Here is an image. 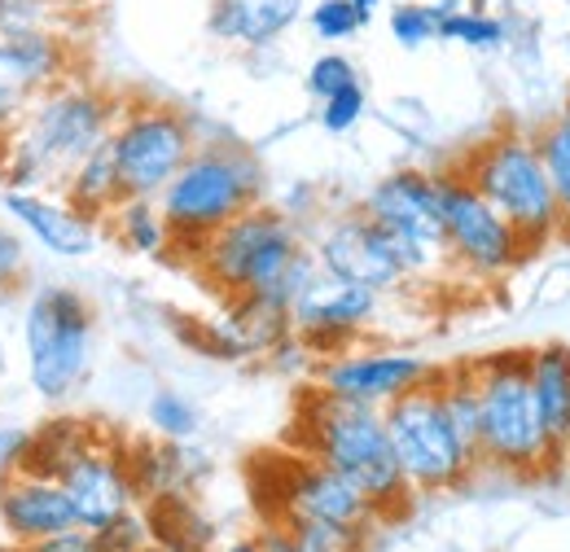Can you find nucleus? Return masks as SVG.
<instances>
[{"instance_id":"nucleus-25","label":"nucleus","mask_w":570,"mask_h":552,"mask_svg":"<svg viewBox=\"0 0 570 552\" xmlns=\"http://www.w3.org/2000/svg\"><path fill=\"white\" fill-rule=\"evenodd\" d=\"M145 416H149V430H154L163 443H189V438L198 434V425H203V413H198L180 391H167V386L149 395Z\"/></svg>"},{"instance_id":"nucleus-35","label":"nucleus","mask_w":570,"mask_h":552,"mask_svg":"<svg viewBox=\"0 0 570 552\" xmlns=\"http://www.w3.org/2000/svg\"><path fill=\"white\" fill-rule=\"evenodd\" d=\"M13 552H97V544H92V531L75 526V531L49 535V540H40V544H27V549H13Z\"/></svg>"},{"instance_id":"nucleus-34","label":"nucleus","mask_w":570,"mask_h":552,"mask_svg":"<svg viewBox=\"0 0 570 552\" xmlns=\"http://www.w3.org/2000/svg\"><path fill=\"white\" fill-rule=\"evenodd\" d=\"M31 461V430L27 425H0V479L27 470Z\"/></svg>"},{"instance_id":"nucleus-7","label":"nucleus","mask_w":570,"mask_h":552,"mask_svg":"<svg viewBox=\"0 0 570 552\" xmlns=\"http://www.w3.org/2000/svg\"><path fill=\"white\" fill-rule=\"evenodd\" d=\"M92 307L71 285H40L22 307L27 382L40 400L67 404L92 368Z\"/></svg>"},{"instance_id":"nucleus-24","label":"nucleus","mask_w":570,"mask_h":552,"mask_svg":"<svg viewBox=\"0 0 570 552\" xmlns=\"http://www.w3.org/2000/svg\"><path fill=\"white\" fill-rule=\"evenodd\" d=\"M535 149H540V162L549 171L553 198H558V210H562V228L570 233V128L562 119L544 124L535 132Z\"/></svg>"},{"instance_id":"nucleus-27","label":"nucleus","mask_w":570,"mask_h":552,"mask_svg":"<svg viewBox=\"0 0 570 552\" xmlns=\"http://www.w3.org/2000/svg\"><path fill=\"white\" fill-rule=\"evenodd\" d=\"M456 9V0H439V4H395L391 9V36L404 49H422L430 40H439V22L443 13Z\"/></svg>"},{"instance_id":"nucleus-38","label":"nucleus","mask_w":570,"mask_h":552,"mask_svg":"<svg viewBox=\"0 0 570 552\" xmlns=\"http://www.w3.org/2000/svg\"><path fill=\"white\" fill-rule=\"evenodd\" d=\"M228 552H264L259 540H242V544H228Z\"/></svg>"},{"instance_id":"nucleus-20","label":"nucleus","mask_w":570,"mask_h":552,"mask_svg":"<svg viewBox=\"0 0 570 552\" xmlns=\"http://www.w3.org/2000/svg\"><path fill=\"white\" fill-rule=\"evenodd\" d=\"M303 9L307 0H215L207 27L224 45L268 49L303 18Z\"/></svg>"},{"instance_id":"nucleus-41","label":"nucleus","mask_w":570,"mask_h":552,"mask_svg":"<svg viewBox=\"0 0 570 552\" xmlns=\"http://www.w3.org/2000/svg\"><path fill=\"white\" fill-rule=\"evenodd\" d=\"M567 447H570V443H567Z\"/></svg>"},{"instance_id":"nucleus-13","label":"nucleus","mask_w":570,"mask_h":552,"mask_svg":"<svg viewBox=\"0 0 570 552\" xmlns=\"http://www.w3.org/2000/svg\"><path fill=\"white\" fill-rule=\"evenodd\" d=\"M382 307L377 289H364L356 280H338V276H316L289 307V329L294 338L307 346L312 355H338L356 343L360 334L373 325Z\"/></svg>"},{"instance_id":"nucleus-31","label":"nucleus","mask_w":570,"mask_h":552,"mask_svg":"<svg viewBox=\"0 0 570 552\" xmlns=\"http://www.w3.org/2000/svg\"><path fill=\"white\" fill-rule=\"evenodd\" d=\"M307 92L316 97V101H325V97H334L338 88H347V83H356V62L352 58H343V53H321L312 67H307Z\"/></svg>"},{"instance_id":"nucleus-2","label":"nucleus","mask_w":570,"mask_h":552,"mask_svg":"<svg viewBox=\"0 0 570 552\" xmlns=\"http://www.w3.org/2000/svg\"><path fill=\"white\" fill-rule=\"evenodd\" d=\"M294 425H298L294 438H298L303 456H312L325 470H334L338 479H347L382 518H395L409 509L413 486L395 461L382 408L352 404V400H338L325 391H307Z\"/></svg>"},{"instance_id":"nucleus-12","label":"nucleus","mask_w":570,"mask_h":552,"mask_svg":"<svg viewBox=\"0 0 570 552\" xmlns=\"http://www.w3.org/2000/svg\"><path fill=\"white\" fill-rule=\"evenodd\" d=\"M312 255H316V264H321L325 276L356 280V285L377 289V294H391V289H404L409 285V273L400 264V250H395L391 233L377 228L360 207L334 215L316 233Z\"/></svg>"},{"instance_id":"nucleus-23","label":"nucleus","mask_w":570,"mask_h":552,"mask_svg":"<svg viewBox=\"0 0 570 552\" xmlns=\"http://www.w3.org/2000/svg\"><path fill=\"white\" fill-rule=\"evenodd\" d=\"M106 224H110V237L132 255H167L171 250V228L154 198H124L106 215Z\"/></svg>"},{"instance_id":"nucleus-6","label":"nucleus","mask_w":570,"mask_h":552,"mask_svg":"<svg viewBox=\"0 0 570 552\" xmlns=\"http://www.w3.org/2000/svg\"><path fill=\"white\" fill-rule=\"evenodd\" d=\"M492 207L518 228L527 250H540L562 233V210L553 198L549 171L540 162L535 137L527 132H497L488 137L461 167H456Z\"/></svg>"},{"instance_id":"nucleus-33","label":"nucleus","mask_w":570,"mask_h":552,"mask_svg":"<svg viewBox=\"0 0 570 552\" xmlns=\"http://www.w3.org/2000/svg\"><path fill=\"white\" fill-rule=\"evenodd\" d=\"M22 276H27V241L18 237L13 224L0 219V298H9Z\"/></svg>"},{"instance_id":"nucleus-9","label":"nucleus","mask_w":570,"mask_h":552,"mask_svg":"<svg viewBox=\"0 0 570 552\" xmlns=\"http://www.w3.org/2000/svg\"><path fill=\"white\" fill-rule=\"evenodd\" d=\"M203 140L194 132V119L163 101H124L110 149L128 198H158L167 180L189 162V154Z\"/></svg>"},{"instance_id":"nucleus-29","label":"nucleus","mask_w":570,"mask_h":552,"mask_svg":"<svg viewBox=\"0 0 570 552\" xmlns=\"http://www.w3.org/2000/svg\"><path fill=\"white\" fill-rule=\"evenodd\" d=\"M149 540H154V526L145 522L137 509L92 531V544H97V552H145V549H149Z\"/></svg>"},{"instance_id":"nucleus-26","label":"nucleus","mask_w":570,"mask_h":552,"mask_svg":"<svg viewBox=\"0 0 570 552\" xmlns=\"http://www.w3.org/2000/svg\"><path fill=\"white\" fill-rule=\"evenodd\" d=\"M439 40H452V45H465V49H500L509 40L504 22L492 13H479V9H448L443 22H439Z\"/></svg>"},{"instance_id":"nucleus-4","label":"nucleus","mask_w":570,"mask_h":552,"mask_svg":"<svg viewBox=\"0 0 570 552\" xmlns=\"http://www.w3.org/2000/svg\"><path fill=\"white\" fill-rule=\"evenodd\" d=\"M479 382V465L504 474H544L562 452L549 443L531 395L527 351H497L474 359Z\"/></svg>"},{"instance_id":"nucleus-1","label":"nucleus","mask_w":570,"mask_h":552,"mask_svg":"<svg viewBox=\"0 0 570 552\" xmlns=\"http://www.w3.org/2000/svg\"><path fill=\"white\" fill-rule=\"evenodd\" d=\"M124 101L88 75H71L40 92L22 124L9 132V158L0 167L4 189L58 194L79 158L110 140Z\"/></svg>"},{"instance_id":"nucleus-8","label":"nucleus","mask_w":570,"mask_h":552,"mask_svg":"<svg viewBox=\"0 0 570 552\" xmlns=\"http://www.w3.org/2000/svg\"><path fill=\"white\" fill-rule=\"evenodd\" d=\"M434 373H430L422 386L404 391L400 400H391L382 408L391 447H395V461H400L409 486L422 491V495L456 491V486H465V479L479 470V452L456 434L452 416L443 408V395H439Z\"/></svg>"},{"instance_id":"nucleus-30","label":"nucleus","mask_w":570,"mask_h":552,"mask_svg":"<svg viewBox=\"0 0 570 552\" xmlns=\"http://www.w3.org/2000/svg\"><path fill=\"white\" fill-rule=\"evenodd\" d=\"M364 110H368V97H364V88L356 79V83H347V88H338L334 97L321 101V128L334 132V137H347L364 119Z\"/></svg>"},{"instance_id":"nucleus-19","label":"nucleus","mask_w":570,"mask_h":552,"mask_svg":"<svg viewBox=\"0 0 570 552\" xmlns=\"http://www.w3.org/2000/svg\"><path fill=\"white\" fill-rule=\"evenodd\" d=\"M0 210L49 255L58 259H83L101 246V224L79 215L62 194H27V189H4Z\"/></svg>"},{"instance_id":"nucleus-36","label":"nucleus","mask_w":570,"mask_h":552,"mask_svg":"<svg viewBox=\"0 0 570 552\" xmlns=\"http://www.w3.org/2000/svg\"><path fill=\"white\" fill-rule=\"evenodd\" d=\"M45 4H49V9L58 13V18H67V13H83V9L92 4V0H45Z\"/></svg>"},{"instance_id":"nucleus-39","label":"nucleus","mask_w":570,"mask_h":552,"mask_svg":"<svg viewBox=\"0 0 570 552\" xmlns=\"http://www.w3.org/2000/svg\"><path fill=\"white\" fill-rule=\"evenodd\" d=\"M4 158H9V137H0V167H4Z\"/></svg>"},{"instance_id":"nucleus-14","label":"nucleus","mask_w":570,"mask_h":552,"mask_svg":"<svg viewBox=\"0 0 570 552\" xmlns=\"http://www.w3.org/2000/svg\"><path fill=\"white\" fill-rule=\"evenodd\" d=\"M434 364L417 351H338L325 355L316 364V391L352 400V404H368V408H386L391 400H400L404 391L422 386Z\"/></svg>"},{"instance_id":"nucleus-10","label":"nucleus","mask_w":570,"mask_h":552,"mask_svg":"<svg viewBox=\"0 0 570 552\" xmlns=\"http://www.w3.org/2000/svg\"><path fill=\"white\" fill-rule=\"evenodd\" d=\"M434 189H439V219H443L448 259L461 264L470 276L500 280L531 255L527 241L518 237V228L461 171H434Z\"/></svg>"},{"instance_id":"nucleus-18","label":"nucleus","mask_w":570,"mask_h":552,"mask_svg":"<svg viewBox=\"0 0 570 552\" xmlns=\"http://www.w3.org/2000/svg\"><path fill=\"white\" fill-rule=\"evenodd\" d=\"M75 509L58 479L36 474V470H18L9 479H0V531L9 540V549H27L40 544L49 535L75 531Z\"/></svg>"},{"instance_id":"nucleus-28","label":"nucleus","mask_w":570,"mask_h":552,"mask_svg":"<svg viewBox=\"0 0 570 552\" xmlns=\"http://www.w3.org/2000/svg\"><path fill=\"white\" fill-rule=\"evenodd\" d=\"M36 31H62V18L45 0H0V40H18Z\"/></svg>"},{"instance_id":"nucleus-5","label":"nucleus","mask_w":570,"mask_h":552,"mask_svg":"<svg viewBox=\"0 0 570 552\" xmlns=\"http://www.w3.org/2000/svg\"><path fill=\"white\" fill-rule=\"evenodd\" d=\"M307 250L294 219L277 207H250L194 250V268L212 285L215 294L246 298V294H273L294 259Z\"/></svg>"},{"instance_id":"nucleus-37","label":"nucleus","mask_w":570,"mask_h":552,"mask_svg":"<svg viewBox=\"0 0 570 552\" xmlns=\"http://www.w3.org/2000/svg\"><path fill=\"white\" fill-rule=\"evenodd\" d=\"M377 4H382V0H352V9H356V13H360V22H364V27L373 22V13H377Z\"/></svg>"},{"instance_id":"nucleus-3","label":"nucleus","mask_w":570,"mask_h":552,"mask_svg":"<svg viewBox=\"0 0 570 552\" xmlns=\"http://www.w3.org/2000/svg\"><path fill=\"white\" fill-rule=\"evenodd\" d=\"M154 203L171 228V250H198L215 228L264 203V167L242 145H198Z\"/></svg>"},{"instance_id":"nucleus-16","label":"nucleus","mask_w":570,"mask_h":552,"mask_svg":"<svg viewBox=\"0 0 570 552\" xmlns=\"http://www.w3.org/2000/svg\"><path fill=\"white\" fill-rule=\"evenodd\" d=\"M53 479L62 483L75 509V522L83 531H97V526H106V522H115V518L137 509V486H132V474H128V456L115 452L110 443H101L97 434L75 447Z\"/></svg>"},{"instance_id":"nucleus-32","label":"nucleus","mask_w":570,"mask_h":552,"mask_svg":"<svg viewBox=\"0 0 570 552\" xmlns=\"http://www.w3.org/2000/svg\"><path fill=\"white\" fill-rule=\"evenodd\" d=\"M312 31L321 40H352L356 31H364V22L352 9V0H316L312 4Z\"/></svg>"},{"instance_id":"nucleus-11","label":"nucleus","mask_w":570,"mask_h":552,"mask_svg":"<svg viewBox=\"0 0 570 552\" xmlns=\"http://www.w3.org/2000/svg\"><path fill=\"white\" fill-rule=\"evenodd\" d=\"M360 210L391 233L400 264L409 280H422L434 268L448 264V246H443V219H439V189H434V171H391L382 176L368 194Z\"/></svg>"},{"instance_id":"nucleus-22","label":"nucleus","mask_w":570,"mask_h":552,"mask_svg":"<svg viewBox=\"0 0 570 552\" xmlns=\"http://www.w3.org/2000/svg\"><path fill=\"white\" fill-rule=\"evenodd\" d=\"M58 194H62L79 215L106 224V215L128 198V194H124V180H119V167H115V149H110V140H101L88 158L75 162L71 176L58 185Z\"/></svg>"},{"instance_id":"nucleus-40","label":"nucleus","mask_w":570,"mask_h":552,"mask_svg":"<svg viewBox=\"0 0 570 552\" xmlns=\"http://www.w3.org/2000/svg\"><path fill=\"white\" fill-rule=\"evenodd\" d=\"M558 119H562V124H567V128H570V101H567V110H562V115H558Z\"/></svg>"},{"instance_id":"nucleus-17","label":"nucleus","mask_w":570,"mask_h":552,"mask_svg":"<svg viewBox=\"0 0 570 552\" xmlns=\"http://www.w3.org/2000/svg\"><path fill=\"white\" fill-rule=\"evenodd\" d=\"M75 75V49L67 31H36L0 40V137H9L31 101Z\"/></svg>"},{"instance_id":"nucleus-15","label":"nucleus","mask_w":570,"mask_h":552,"mask_svg":"<svg viewBox=\"0 0 570 552\" xmlns=\"http://www.w3.org/2000/svg\"><path fill=\"white\" fill-rule=\"evenodd\" d=\"M277 522H321L352 535H368L382 522V513L347 479H338L312 456H298L277 486Z\"/></svg>"},{"instance_id":"nucleus-21","label":"nucleus","mask_w":570,"mask_h":552,"mask_svg":"<svg viewBox=\"0 0 570 552\" xmlns=\"http://www.w3.org/2000/svg\"><path fill=\"white\" fill-rule=\"evenodd\" d=\"M527 377H531V395L544 421V434L558 452H567L570 443V346L544 343L527 351Z\"/></svg>"}]
</instances>
